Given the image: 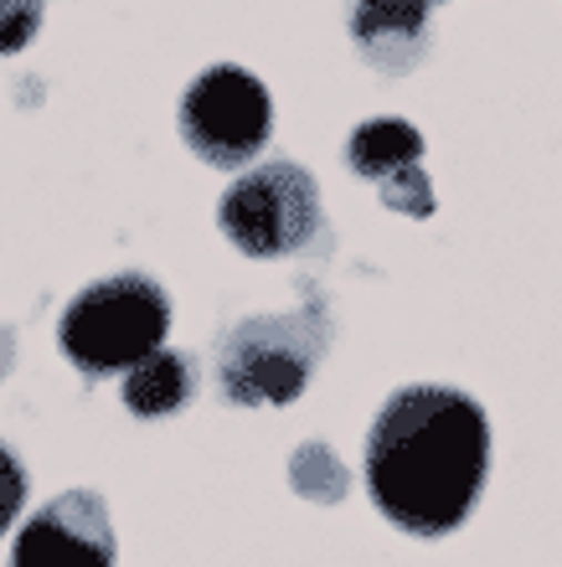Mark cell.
Returning <instances> with one entry per match:
<instances>
[{
	"instance_id": "cell-1",
	"label": "cell",
	"mask_w": 562,
	"mask_h": 567,
	"mask_svg": "<svg viewBox=\"0 0 562 567\" xmlns=\"http://www.w3.org/2000/svg\"><path fill=\"white\" fill-rule=\"evenodd\" d=\"M490 480V419L470 392L413 382L367 429L371 506L408 537H449L470 522Z\"/></svg>"
},
{
	"instance_id": "cell-3",
	"label": "cell",
	"mask_w": 562,
	"mask_h": 567,
	"mask_svg": "<svg viewBox=\"0 0 562 567\" xmlns=\"http://www.w3.org/2000/svg\"><path fill=\"white\" fill-rule=\"evenodd\" d=\"M326 315H248L217 346V382L237 408H284L310 388L315 367L326 357Z\"/></svg>"
},
{
	"instance_id": "cell-6",
	"label": "cell",
	"mask_w": 562,
	"mask_h": 567,
	"mask_svg": "<svg viewBox=\"0 0 562 567\" xmlns=\"http://www.w3.org/2000/svg\"><path fill=\"white\" fill-rule=\"evenodd\" d=\"M119 542L109 522V501L99 491L52 495L11 547V567H114Z\"/></svg>"
},
{
	"instance_id": "cell-8",
	"label": "cell",
	"mask_w": 562,
	"mask_h": 567,
	"mask_svg": "<svg viewBox=\"0 0 562 567\" xmlns=\"http://www.w3.org/2000/svg\"><path fill=\"white\" fill-rule=\"evenodd\" d=\"M196 357L186 351H150L145 361H134L124 372V408L134 419H176L181 408L196 398Z\"/></svg>"
},
{
	"instance_id": "cell-4",
	"label": "cell",
	"mask_w": 562,
	"mask_h": 567,
	"mask_svg": "<svg viewBox=\"0 0 562 567\" xmlns=\"http://www.w3.org/2000/svg\"><path fill=\"white\" fill-rule=\"evenodd\" d=\"M227 243L248 258H289L320 238V186L305 165L264 161L233 181L217 207Z\"/></svg>"
},
{
	"instance_id": "cell-13",
	"label": "cell",
	"mask_w": 562,
	"mask_h": 567,
	"mask_svg": "<svg viewBox=\"0 0 562 567\" xmlns=\"http://www.w3.org/2000/svg\"><path fill=\"white\" fill-rule=\"evenodd\" d=\"M429 6H439V0H429Z\"/></svg>"
},
{
	"instance_id": "cell-11",
	"label": "cell",
	"mask_w": 562,
	"mask_h": 567,
	"mask_svg": "<svg viewBox=\"0 0 562 567\" xmlns=\"http://www.w3.org/2000/svg\"><path fill=\"white\" fill-rule=\"evenodd\" d=\"M47 0H0V58L27 52L31 37L42 31Z\"/></svg>"
},
{
	"instance_id": "cell-9",
	"label": "cell",
	"mask_w": 562,
	"mask_h": 567,
	"mask_svg": "<svg viewBox=\"0 0 562 567\" xmlns=\"http://www.w3.org/2000/svg\"><path fill=\"white\" fill-rule=\"evenodd\" d=\"M346 161H351V171L361 181L387 186L392 176L423 165V135L408 120H367L356 124L351 140H346Z\"/></svg>"
},
{
	"instance_id": "cell-12",
	"label": "cell",
	"mask_w": 562,
	"mask_h": 567,
	"mask_svg": "<svg viewBox=\"0 0 562 567\" xmlns=\"http://www.w3.org/2000/svg\"><path fill=\"white\" fill-rule=\"evenodd\" d=\"M21 506H27V470H21V460H16V449L0 439V537L11 532V522L21 516Z\"/></svg>"
},
{
	"instance_id": "cell-2",
	"label": "cell",
	"mask_w": 562,
	"mask_h": 567,
	"mask_svg": "<svg viewBox=\"0 0 562 567\" xmlns=\"http://www.w3.org/2000/svg\"><path fill=\"white\" fill-rule=\"evenodd\" d=\"M165 330H171V299L161 284L150 274H109L62 310L58 341L62 357L89 382H99L161 351Z\"/></svg>"
},
{
	"instance_id": "cell-7",
	"label": "cell",
	"mask_w": 562,
	"mask_h": 567,
	"mask_svg": "<svg viewBox=\"0 0 562 567\" xmlns=\"http://www.w3.org/2000/svg\"><path fill=\"white\" fill-rule=\"evenodd\" d=\"M429 0H351V42L367 68L408 78L429 58Z\"/></svg>"
},
{
	"instance_id": "cell-10",
	"label": "cell",
	"mask_w": 562,
	"mask_h": 567,
	"mask_svg": "<svg viewBox=\"0 0 562 567\" xmlns=\"http://www.w3.org/2000/svg\"><path fill=\"white\" fill-rule=\"evenodd\" d=\"M289 480H295L310 501H340V495H346V470L326 454V444L299 449L295 460H289Z\"/></svg>"
},
{
	"instance_id": "cell-5",
	"label": "cell",
	"mask_w": 562,
	"mask_h": 567,
	"mask_svg": "<svg viewBox=\"0 0 562 567\" xmlns=\"http://www.w3.org/2000/svg\"><path fill=\"white\" fill-rule=\"evenodd\" d=\"M274 99L248 68L212 62L181 93V140L212 171H243L268 150Z\"/></svg>"
}]
</instances>
